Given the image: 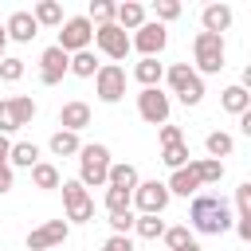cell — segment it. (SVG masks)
Wrapping results in <instances>:
<instances>
[{"mask_svg": "<svg viewBox=\"0 0 251 251\" xmlns=\"http://www.w3.org/2000/svg\"><path fill=\"white\" fill-rule=\"evenodd\" d=\"M231 224H235V216H231L224 196H192V204H188V231L224 235V231H231Z\"/></svg>", "mask_w": 251, "mask_h": 251, "instance_id": "1", "label": "cell"}, {"mask_svg": "<svg viewBox=\"0 0 251 251\" xmlns=\"http://www.w3.org/2000/svg\"><path fill=\"white\" fill-rule=\"evenodd\" d=\"M110 165H114V157H110V149H106L102 141L82 145V149H78V176H75V180H78L82 188H106Z\"/></svg>", "mask_w": 251, "mask_h": 251, "instance_id": "2", "label": "cell"}, {"mask_svg": "<svg viewBox=\"0 0 251 251\" xmlns=\"http://www.w3.org/2000/svg\"><path fill=\"white\" fill-rule=\"evenodd\" d=\"M224 55H227V47H224V35H212V31H196V39H192V71L204 78V75H220L224 71Z\"/></svg>", "mask_w": 251, "mask_h": 251, "instance_id": "3", "label": "cell"}, {"mask_svg": "<svg viewBox=\"0 0 251 251\" xmlns=\"http://www.w3.org/2000/svg\"><path fill=\"white\" fill-rule=\"evenodd\" d=\"M165 82H169V90H173L184 106H196V102L204 98V78H200L188 63H173V67H165Z\"/></svg>", "mask_w": 251, "mask_h": 251, "instance_id": "4", "label": "cell"}, {"mask_svg": "<svg viewBox=\"0 0 251 251\" xmlns=\"http://www.w3.org/2000/svg\"><path fill=\"white\" fill-rule=\"evenodd\" d=\"M90 43H94V24L86 16H67L59 24V43H55L59 51L78 55V51H90Z\"/></svg>", "mask_w": 251, "mask_h": 251, "instance_id": "5", "label": "cell"}, {"mask_svg": "<svg viewBox=\"0 0 251 251\" xmlns=\"http://www.w3.org/2000/svg\"><path fill=\"white\" fill-rule=\"evenodd\" d=\"M63 208H67V224H90L94 220V196L78 184V180H63Z\"/></svg>", "mask_w": 251, "mask_h": 251, "instance_id": "6", "label": "cell"}, {"mask_svg": "<svg viewBox=\"0 0 251 251\" xmlns=\"http://www.w3.org/2000/svg\"><path fill=\"white\" fill-rule=\"evenodd\" d=\"M133 208H137V216H161L165 208H169V188H165V180H137V188H133Z\"/></svg>", "mask_w": 251, "mask_h": 251, "instance_id": "7", "label": "cell"}, {"mask_svg": "<svg viewBox=\"0 0 251 251\" xmlns=\"http://www.w3.org/2000/svg\"><path fill=\"white\" fill-rule=\"evenodd\" d=\"M169 43V27L157 20H145L133 35H129V51H141V59H157Z\"/></svg>", "mask_w": 251, "mask_h": 251, "instance_id": "8", "label": "cell"}, {"mask_svg": "<svg viewBox=\"0 0 251 251\" xmlns=\"http://www.w3.org/2000/svg\"><path fill=\"white\" fill-rule=\"evenodd\" d=\"M94 94H98V102H106V106L122 102V98H126V67L102 63L98 75H94Z\"/></svg>", "mask_w": 251, "mask_h": 251, "instance_id": "9", "label": "cell"}, {"mask_svg": "<svg viewBox=\"0 0 251 251\" xmlns=\"http://www.w3.org/2000/svg\"><path fill=\"white\" fill-rule=\"evenodd\" d=\"M169 110H173V102H169V94H165L161 86H145V90L137 94V114H141V122L165 126V122H169Z\"/></svg>", "mask_w": 251, "mask_h": 251, "instance_id": "10", "label": "cell"}, {"mask_svg": "<svg viewBox=\"0 0 251 251\" xmlns=\"http://www.w3.org/2000/svg\"><path fill=\"white\" fill-rule=\"evenodd\" d=\"M94 47H98L110 63H122V59L129 55V35H126L118 24H102V27H94Z\"/></svg>", "mask_w": 251, "mask_h": 251, "instance_id": "11", "label": "cell"}, {"mask_svg": "<svg viewBox=\"0 0 251 251\" xmlns=\"http://www.w3.org/2000/svg\"><path fill=\"white\" fill-rule=\"evenodd\" d=\"M67 235H71L67 220H47V224H39V227L27 231V251H51V247L67 243Z\"/></svg>", "mask_w": 251, "mask_h": 251, "instance_id": "12", "label": "cell"}, {"mask_svg": "<svg viewBox=\"0 0 251 251\" xmlns=\"http://www.w3.org/2000/svg\"><path fill=\"white\" fill-rule=\"evenodd\" d=\"M67 67H71V55L59 51L55 43L39 51V82H43V86H59L63 75H67Z\"/></svg>", "mask_w": 251, "mask_h": 251, "instance_id": "13", "label": "cell"}, {"mask_svg": "<svg viewBox=\"0 0 251 251\" xmlns=\"http://www.w3.org/2000/svg\"><path fill=\"white\" fill-rule=\"evenodd\" d=\"M231 20H235V12H231L227 4H204V12H200V31L224 35V31L231 27Z\"/></svg>", "mask_w": 251, "mask_h": 251, "instance_id": "14", "label": "cell"}, {"mask_svg": "<svg viewBox=\"0 0 251 251\" xmlns=\"http://www.w3.org/2000/svg\"><path fill=\"white\" fill-rule=\"evenodd\" d=\"M4 35H8V39H16V43H31V39L39 35V24L31 20V12H24V8H20V12H12V16H8Z\"/></svg>", "mask_w": 251, "mask_h": 251, "instance_id": "15", "label": "cell"}, {"mask_svg": "<svg viewBox=\"0 0 251 251\" xmlns=\"http://www.w3.org/2000/svg\"><path fill=\"white\" fill-rule=\"evenodd\" d=\"M165 188H169V196H200V176H196V169H192V161L184 165V169H176L169 180H165Z\"/></svg>", "mask_w": 251, "mask_h": 251, "instance_id": "16", "label": "cell"}, {"mask_svg": "<svg viewBox=\"0 0 251 251\" xmlns=\"http://www.w3.org/2000/svg\"><path fill=\"white\" fill-rule=\"evenodd\" d=\"M90 126V106L86 102H63V110H59V129H71V133H82Z\"/></svg>", "mask_w": 251, "mask_h": 251, "instance_id": "17", "label": "cell"}, {"mask_svg": "<svg viewBox=\"0 0 251 251\" xmlns=\"http://www.w3.org/2000/svg\"><path fill=\"white\" fill-rule=\"evenodd\" d=\"M145 20H149V12H145V4H137V0H122L118 12H114V24H118L122 31H137Z\"/></svg>", "mask_w": 251, "mask_h": 251, "instance_id": "18", "label": "cell"}, {"mask_svg": "<svg viewBox=\"0 0 251 251\" xmlns=\"http://www.w3.org/2000/svg\"><path fill=\"white\" fill-rule=\"evenodd\" d=\"M137 169L129 165V161H114L110 165V173H106V188H122V192H133L137 188Z\"/></svg>", "mask_w": 251, "mask_h": 251, "instance_id": "19", "label": "cell"}, {"mask_svg": "<svg viewBox=\"0 0 251 251\" xmlns=\"http://www.w3.org/2000/svg\"><path fill=\"white\" fill-rule=\"evenodd\" d=\"M39 165V145L35 141H12L8 169H35Z\"/></svg>", "mask_w": 251, "mask_h": 251, "instance_id": "20", "label": "cell"}, {"mask_svg": "<svg viewBox=\"0 0 251 251\" xmlns=\"http://www.w3.org/2000/svg\"><path fill=\"white\" fill-rule=\"evenodd\" d=\"M27 173H31V184H35L39 192H55V188L63 184V173H59L51 161H39V165H35V169H27Z\"/></svg>", "mask_w": 251, "mask_h": 251, "instance_id": "21", "label": "cell"}, {"mask_svg": "<svg viewBox=\"0 0 251 251\" xmlns=\"http://www.w3.org/2000/svg\"><path fill=\"white\" fill-rule=\"evenodd\" d=\"M31 20H35L39 27H59L67 16H63V4H59V0H39V4L31 8Z\"/></svg>", "mask_w": 251, "mask_h": 251, "instance_id": "22", "label": "cell"}, {"mask_svg": "<svg viewBox=\"0 0 251 251\" xmlns=\"http://www.w3.org/2000/svg\"><path fill=\"white\" fill-rule=\"evenodd\" d=\"M220 106H224L227 114H235V118H239V114H247V110H251V90H243V86L235 82V86H227V90L220 94Z\"/></svg>", "mask_w": 251, "mask_h": 251, "instance_id": "23", "label": "cell"}, {"mask_svg": "<svg viewBox=\"0 0 251 251\" xmlns=\"http://www.w3.org/2000/svg\"><path fill=\"white\" fill-rule=\"evenodd\" d=\"M47 149H51L55 157H78L82 141H78V133H71V129H55L51 141H47Z\"/></svg>", "mask_w": 251, "mask_h": 251, "instance_id": "24", "label": "cell"}, {"mask_svg": "<svg viewBox=\"0 0 251 251\" xmlns=\"http://www.w3.org/2000/svg\"><path fill=\"white\" fill-rule=\"evenodd\" d=\"M133 78L141 82V90H145V86H161L165 67H161L157 59H137V63H133Z\"/></svg>", "mask_w": 251, "mask_h": 251, "instance_id": "25", "label": "cell"}, {"mask_svg": "<svg viewBox=\"0 0 251 251\" xmlns=\"http://www.w3.org/2000/svg\"><path fill=\"white\" fill-rule=\"evenodd\" d=\"M204 149H208V157H212V161L231 157V153H235V137H231V133H224V129H212V133L204 137Z\"/></svg>", "mask_w": 251, "mask_h": 251, "instance_id": "26", "label": "cell"}, {"mask_svg": "<svg viewBox=\"0 0 251 251\" xmlns=\"http://www.w3.org/2000/svg\"><path fill=\"white\" fill-rule=\"evenodd\" d=\"M98 55L94 51H78V55H71V67H67V75H75V78H94L98 75Z\"/></svg>", "mask_w": 251, "mask_h": 251, "instance_id": "27", "label": "cell"}, {"mask_svg": "<svg viewBox=\"0 0 251 251\" xmlns=\"http://www.w3.org/2000/svg\"><path fill=\"white\" fill-rule=\"evenodd\" d=\"M192 169H196L200 184H220V180H224V161H212V157H196V161H192Z\"/></svg>", "mask_w": 251, "mask_h": 251, "instance_id": "28", "label": "cell"}, {"mask_svg": "<svg viewBox=\"0 0 251 251\" xmlns=\"http://www.w3.org/2000/svg\"><path fill=\"white\" fill-rule=\"evenodd\" d=\"M12 102V118H16V129H24L31 118H35V98L31 94H16V98H8Z\"/></svg>", "mask_w": 251, "mask_h": 251, "instance_id": "29", "label": "cell"}, {"mask_svg": "<svg viewBox=\"0 0 251 251\" xmlns=\"http://www.w3.org/2000/svg\"><path fill=\"white\" fill-rule=\"evenodd\" d=\"M165 227H169V224H165L161 216H133V231H137L141 239H161Z\"/></svg>", "mask_w": 251, "mask_h": 251, "instance_id": "30", "label": "cell"}, {"mask_svg": "<svg viewBox=\"0 0 251 251\" xmlns=\"http://www.w3.org/2000/svg\"><path fill=\"white\" fill-rule=\"evenodd\" d=\"M114 12H118V4H114V0H90L86 20H90L94 27H102V24H114Z\"/></svg>", "mask_w": 251, "mask_h": 251, "instance_id": "31", "label": "cell"}, {"mask_svg": "<svg viewBox=\"0 0 251 251\" xmlns=\"http://www.w3.org/2000/svg\"><path fill=\"white\" fill-rule=\"evenodd\" d=\"M133 192H122V188H106V212L110 216H126V212H133V200H129Z\"/></svg>", "mask_w": 251, "mask_h": 251, "instance_id": "32", "label": "cell"}, {"mask_svg": "<svg viewBox=\"0 0 251 251\" xmlns=\"http://www.w3.org/2000/svg\"><path fill=\"white\" fill-rule=\"evenodd\" d=\"M161 161L176 173V169H184L188 165V145L184 141H176V145H161Z\"/></svg>", "mask_w": 251, "mask_h": 251, "instance_id": "33", "label": "cell"}, {"mask_svg": "<svg viewBox=\"0 0 251 251\" xmlns=\"http://www.w3.org/2000/svg\"><path fill=\"white\" fill-rule=\"evenodd\" d=\"M161 239H165V247H169V251H176V247H184V243L192 239V231H188V224H173V227H165V235H161Z\"/></svg>", "mask_w": 251, "mask_h": 251, "instance_id": "34", "label": "cell"}, {"mask_svg": "<svg viewBox=\"0 0 251 251\" xmlns=\"http://www.w3.org/2000/svg\"><path fill=\"white\" fill-rule=\"evenodd\" d=\"M24 59H16V55H4V63H0V82H20L24 78Z\"/></svg>", "mask_w": 251, "mask_h": 251, "instance_id": "35", "label": "cell"}, {"mask_svg": "<svg viewBox=\"0 0 251 251\" xmlns=\"http://www.w3.org/2000/svg\"><path fill=\"white\" fill-rule=\"evenodd\" d=\"M184 8H180V0H157L153 4V16H157V24H169V20H176Z\"/></svg>", "mask_w": 251, "mask_h": 251, "instance_id": "36", "label": "cell"}, {"mask_svg": "<svg viewBox=\"0 0 251 251\" xmlns=\"http://www.w3.org/2000/svg\"><path fill=\"white\" fill-rule=\"evenodd\" d=\"M235 216H251V180L235 188Z\"/></svg>", "mask_w": 251, "mask_h": 251, "instance_id": "37", "label": "cell"}, {"mask_svg": "<svg viewBox=\"0 0 251 251\" xmlns=\"http://www.w3.org/2000/svg\"><path fill=\"white\" fill-rule=\"evenodd\" d=\"M110 227H114V235H129V231H133V212H126V216H110Z\"/></svg>", "mask_w": 251, "mask_h": 251, "instance_id": "38", "label": "cell"}, {"mask_svg": "<svg viewBox=\"0 0 251 251\" xmlns=\"http://www.w3.org/2000/svg\"><path fill=\"white\" fill-rule=\"evenodd\" d=\"M157 133H161V145H176V141H184V133H180V126H169V122H165V126H161Z\"/></svg>", "mask_w": 251, "mask_h": 251, "instance_id": "39", "label": "cell"}, {"mask_svg": "<svg viewBox=\"0 0 251 251\" xmlns=\"http://www.w3.org/2000/svg\"><path fill=\"white\" fill-rule=\"evenodd\" d=\"M102 251H133V239H129V235H110V239L102 243Z\"/></svg>", "mask_w": 251, "mask_h": 251, "instance_id": "40", "label": "cell"}, {"mask_svg": "<svg viewBox=\"0 0 251 251\" xmlns=\"http://www.w3.org/2000/svg\"><path fill=\"white\" fill-rule=\"evenodd\" d=\"M235 231H239V239L243 243H251V216H235V224H231Z\"/></svg>", "mask_w": 251, "mask_h": 251, "instance_id": "41", "label": "cell"}, {"mask_svg": "<svg viewBox=\"0 0 251 251\" xmlns=\"http://www.w3.org/2000/svg\"><path fill=\"white\" fill-rule=\"evenodd\" d=\"M12 180H16V176H12V169H8V165H0V196H4V192H12Z\"/></svg>", "mask_w": 251, "mask_h": 251, "instance_id": "42", "label": "cell"}, {"mask_svg": "<svg viewBox=\"0 0 251 251\" xmlns=\"http://www.w3.org/2000/svg\"><path fill=\"white\" fill-rule=\"evenodd\" d=\"M8 153H12V141L0 133V165H8Z\"/></svg>", "mask_w": 251, "mask_h": 251, "instance_id": "43", "label": "cell"}, {"mask_svg": "<svg viewBox=\"0 0 251 251\" xmlns=\"http://www.w3.org/2000/svg\"><path fill=\"white\" fill-rule=\"evenodd\" d=\"M176 251H204V247H200L196 239H188V243H184V247H176Z\"/></svg>", "mask_w": 251, "mask_h": 251, "instance_id": "44", "label": "cell"}, {"mask_svg": "<svg viewBox=\"0 0 251 251\" xmlns=\"http://www.w3.org/2000/svg\"><path fill=\"white\" fill-rule=\"evenodd\" d=\"M4 47H8V35H4V24H0V63H4Z\"/></svg>", "mask_w": 251, "mask_h": 251, "instance_id": "45", "label": "cell"}]
</instances>
